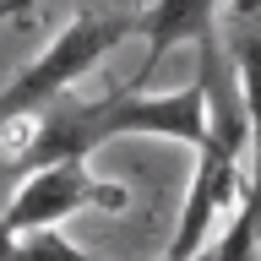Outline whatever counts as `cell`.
<instances>
[{
	"instance_id": "obj_7",
	"label": "cell",
	"mask_w": 261,
	"mask_h": 261,
	"mask_svg": "<svg viewBox=\"0 0 261 261\" xmlns=\"http://www.w3.org/2000/svg\"><path fill=\"white\" fill-rule=\"evenodd\" d=\"M28 6H38V0H6V16H22Z\"/></svg>"
},
{
	"instance_id": "obj_2",
	"label": "cell",
	"mask_w": 261,
	"mask_h": 261,
	"mask_svg": "<svg viewBox=\"0 0 261 261\" xmlns=\"http://www.w3.org/2000/svg\"><path fill=\"white\" fill-rule=\"evenodd\" d=\"M125 212L130 207V191L125 185H109V179H93L82 169V158H65V163H44L33 169L11 196V212H6V240L11 234H33V228H55L60 218L71 212Z\"/></svg>"
},
{
	"instance_id": "obj_6",
	"label": "cell",
	"mask_w": 261,
	"mask_h": 261,
	"mask_svg": "<svg viewBox=\"0 0 261 261\" xmlns=\"http://www.w3.org/2000/svg\"><path fill=\"white\" fill-rule=\"evenodd\" d=\"M6 261H93L71 240H60L55 228H33V234H11L6 240Z\"/></svg>"
},
{
	"instance_id": "obj_4",
	"label": "cell",
	"mask_w": 261,
	"mask_h": 261,
	"mask_svg": "<svg viewBox=\"0 0 261 261\" xmlns=\"http://www.w3.org/2000/svg\"><path fill=\"white\" fill-rule=\"evenodd\" d=\"M136 33L147 38V60L136 65V82L130 87H142L174 44H185V38L201 44L207 33H218V0H158V6L136 11Z\"/></svg>"
},
{
	"instance_id": "obj_5",
	"label": "cell",
	"mask_w": 261,
	"mask_h": 261,
	"mask_svg": "<svg viewBox=\"0 0 261 261\" xmlns=\"http://www.w3.org/2000/svg\"><path fill=\"white\" fill-rule=\"evenodd\" d=\"M228 55L240 65V87H245V103H250V125H256V174H250V185H261V16L256 22L234 16Z\"/></svg>"
},
{
	"instance_id": "obj_8",
	"label": "cell",
	"mask_w": 261,
	"mask_h": 261,
	"mask_svg": "<svg viewBox=\"0 0 261 261\" xmlns=\"http://www.w3.org/2000/svg\"><path fill=\"white\" fill-rule=\"evenodd\" d=\"M196 261H212V250H207V256H196Z\"/></svg>"
},
{
	"instance_id": "obj_1",
	"label": "cell",
	"mask_w": 261,
	"mask_h": 261,
	"mask_svg": "<svg viewBox=\"0 0 261 261\" xmlns=\"http://www.w3.org/2000/svg\"><path fill=\"white\" fill-rule=\"evenodd\" d=\"M125 33H136V16H76V22H71V28H65L60 38L11 82V93H6V120L38 114L49 98H60L87 65L103 60Z\"/></svg>"
},
{
	"instance_id": "obj_3",
	"label": "cell",
	"mask_w": 261,
	"mask_h": 261,
	"mask_svg": "<svg viewBox=\"0 0 261 261\" xmlns=\"http://www.w3.org/2000/svg\"><path fill=\"white\" fill-rule=\"evenodd\" d=\"M196 152H201V163H196V179H191V196H185V212H179V228H174V240H169V261H196L201 256L218 212H228L234 196H240V158H234L228 147L207 142V147H196Z\"/></svg>"
}]
</instances>
